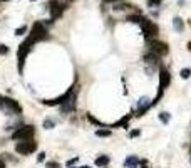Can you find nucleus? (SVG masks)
<instances>
[{
  "label": "nucleus",
  "instance_id": "obj_32",
  "mask_svg": "<svg viewBox=\"0 0 191 168\" xmlns=\"http://www.w3.org/2000/svg\"><path fill=\"white\" fill-rule=\"evenodd\" d=\"M104 2H117V0H104Z\"/></svg>",
  "mask_w": 191,
  "mask_h": 168
},
{
  "label": "nucleus",
  "instance_id": "obj_34",
  "mask_svg": "<svg viewBox=\"0 0 191 168\" xmlns=\"http://www.w3.org/2000/svg\"><path fill=\"white\" fill-rule=\"evenodd\" d=\"M69 2H72V0H69Z\"/></svg>",
  "mask_w": 191,
  "mask_h": 168
},
{
  "label": "nucleus",
  "instance_id": "obj_14",
  "mask_svg": "<svg viewBox=\"0 0 191 168\" xmlns=\"http://www.w3.org/2000/svg\"><path fill=\"white\" fill-rule=\"evenodd\" d=\"M137 165H139V160H137V156L131 155L129 158L126 160V163H124V166H126V168H137Z\"/></svg>",
  "mask_w": 191,
  "mask_h": 168
},
{
  "label": "nucleus",
  "instance_id": "obj_11",
  "mask_svg": "<svg viewBox=\"0 0 191 168\" xmlns=\"http://www.w3.org/2000/svg\"><path fill=\"white\" fill-rule=\"evenodd\" d=\"M151 108V101L148 98H143L139 99V108H137V116H143V114L148 113V109Z\"/></svg>",
  "mask_w": 191,
  "mask_h": 168
},
{
  "label": "nucleus",
  "instance_id": "obj_35",
  "mask_svg": "<svg viewBox=\"0 0 191 168\" xmlns=\"http://www.w3.org/2000/svg\"><path fill=\"white\" fill-rule=\"evenodd\" d=\"M190 151H191V148H190Z\"/></svg>",
  "mask_w": 191,
  "mask_h": 168
},
{
  "label": "nucleus",
  "instance_id": "obj_22",
  "mask_svg": "<svg viewBox=\"0 0 191 168\" xmlns=\"http://www.w3.org/2000/svg\"><path fill=\"white\" fill-rule=\"evenodd\" d=\"M5 54H9V47L5 44H0V56H5Z\"/></svg>",
  "mask_w": 191,
  "mask_h": 168
},
{
  "label": "nucleus",
  "instance_id": "obj_2",
  "mask_svg": "<svg viewBox=\"0 0 191 168\" xmlns=\"http://www.w3.org/2000/svg\"><path fill=\"white\" fill-rule=\"evenodd\" d=\"M47 29H45V24L44 22H35L34 27H32V32L29 34V40L32 42V44H35V42L39 40H44V39H47Z\"/></svg>",
  "mask_w": 191,
  "mask_h": 168
},
{
  "label": "nucleus",
  "instance_id": "obj_23",
  "mask_svg": "<svg viewBox=\"0 0 191 168\" xmlns=\"http://www.w3.org/2000/svg\"><path fill=\"white\" fill-rule=\"evenodd\" d=\"M25 32H27V27L22 25V27H19V29L15 30V35H22V34H25Z\"/></svg>",
  "mask_w": 191,
  "mask_h": 168
},
{
  "label": "nucleus",
  "instance_id": "obj_13",
  "mask_svg": "<svg viewBox=\"0 0 191 168\" xmlns=\"http://www.w3.org/2000/svg\"><path fill=\"white\" fill-rule=\"evenodd\" d=\"M132 118V113H129V114H126L124 118H121L117 123H114L112 124V128H127V121Z\"/></svg>",
  "mask_w": 191,
  "mask_h": 168
},
{
  "label": "nucleus",
  "instance_id": "obj_19",
  "mask_svg": "<svg viewBox=\"0 0 191 168\" xmlns=\"http://www.w3.org/2000/svg\"><path fill=\"white\" fill-rule=\"evenodd\" d=\"M179 74H181L183 79H188V77L191 76V69H190V67H184V69H181V72H179Z\"/></svg>",
  "mask_w": 191,
  "mask_h": 168
},
{
  "label": "nucleus",
  "instance_id": "obj_16",
  "mask_svg": "<svg viewBox=\"0 0 191 168\" xmlns=\"http://www.w3.org/2000/svg\"><path fill=\"white\" fill-rule=\"evenodd\" d=\"M107 165H109V156L102 155L96 158V166H107Z\"/></svg>",
  "mask_w": 191,
  "mask_h": 168
},
{
  "label": "nucleus",
  "instance_id": "obj_20",
  "mask_svg": "<svg viewBox=\"0 0 191 168\" xmlns=\"http://www.w3.org/2000/svg\"><path fill=\"white\" fill-rule=\"evenodd\" d=\"M159 119H161L164 124H168V123H169V114L166 113V111H163V113H159Z\"/></svg>",
  "mask_w": 191,
  "mask_h": 168
},
{
  "label": "nucleus",
  "instance_id": "obj_6",
  "mask_svg": "<svg viewBox=\"0 0 191 168\" xmlns=\"http://www.w3.org/2000/svg\"><path fill=\"white\" fill-rule=\"evenodd\" d=\"M35 150H37V143L34 140H24V141L15 145V151H17L19 155H30Z\"/></svg>",
  "mask_w": 191,
  "mask_h": 168
},
{
  "label": "nucleus",
  "instance_id": "obj_10",
  "mask_svg": "<svg viewBox=\"0 0 191 168\" xmlns=\"http://www.w3.org/2000/svg\"><path fill=\"white\" fill-rule=\"evenodd\" d=\"M49 5H51L49 8H51V17H52V20H55V19H59V17L62 15V10L65 8L62 4H59V2H55V0H54V2H51Z\"/></svg>",
  "mask_w": 191,
  "mask_h": 168
},
{
  "label": "nucleus",
  "instance_id": "obj_3",
  "mask_svg": "<svg viewBox=\"0 0 191 168\" xmlns=\"http://www.w3.org/2000/svg\"><path fill=\"white\" fill-rule=\"evenodd\" d=\"M139 25H141V29H143V34H144L146 40H151V39L156 37L158 32H159L158 25L154 24V22H151L149 19H146V17H143V20L139 22Z\"/></svg>",
  "mask_w": 191,
  "mask_h": 168
},
{
  "label": "nucleus",
  "instance_id": "obj_7",
  "mask_svg": "<svg viewBox=\"0 0 191 168\" xmlns=\"http://www.w3.org/2000/svg\"><path fill=\"white\" fill-rule=\"evenodd\" d=\"M148 47H149V52H153V54L159 56V57H161V56H166L169 52L168 44L159 42V40H148Z\"/></svg>",
  "mask_w": 191,
  "mask_h": 168
},
{
  "label": "nucleus",
  "instance_id": "obj_36",
  "mask_svg": "<svg viewBox=\"0 0 191 168\" xmlns=\"http://www.w3.org/2000/svg\"><path fill=\"white\" fill-rule=\"evenodd\" d=\"M5 2H7V0H5Z\"/></svg>",
  "mask_w": 191,
  "mask_h": 168
},
{
  "label": "nucleus",
  "instance_id": "obj_31",
  "mask_svg": "<svg viewBox=\"0 0 191 168\" xmlns=\"http://www.w3.org/2000/svg\"><path fill=\"white\" fill-rule=\"evenodd\" d=\"M0 168H7V166H5V163H4V160H0Z\"/></svg>",
  "mask_w": 191,
  "mask_h": 168
},
{
  "label": "nucleus",
  "instance_id": "obj_8",
  "mask_svg": "<svg viewBox=\"0 0 191 168\" xmlns=\"http://www.w3.org/2000/svg\"><path fill=\"white\" fill-rule=\"evenodd\" d=\"M169 82H171V76L168 72V69L166 67H159V91L163 92L169 86Z\"/></svg>",
  "mask_w": 191,
  "mask_h": 168
},
{
  "label": "nucleus",
  "instance_id": "obj_12",
  "mask_svg": "<svg viewBox=\"0 0 191 168\" xmlns=\"http://www.w3.org/2000/svg\"><path fill=\"white\" fill-rule=\"evenodd\" d=\"M144 62L146 64H153V66H159V56L149 52V54L144 56Z\"/></svg>",
  "mask_w": 191,
  "mask_h": 168
},
{
  "label": "nucleus",
  "instance_id": "obj_15",
  "mask_svg": "<svg viewBox=\"0 0 191 168\" xmlns=\"http://www.w3.org/2000/svg\"><path fill=\"white\" fill-rule=\"evenodd\" d=\"M173 27L176 32H183V29H184V24H183V20L179 19V17H174L173 19Z\"/></svg>",
  "mask_w": 191,
  "mask_h": 168
},
{
  "label": "nucleus",
  "instance_id": "obj_30",
  "mask_svg": "<svg viewBox=\"0 0 191 168\" xmlns=\"http://www.w3.org/2000/svg\"><path fill=\"white\" fill-rule=\"evenodd\" d=\"M45 160V153H39V161H44Z\"/></svg>",
  "mask_w": 191,
  "mask_h": 168
},
{
  "label": "nucleus",
  "instance_id": "obj_33",
  "mask_svg": "<svg viewBox=\"0 0 191 168\" xmlns=\"http://www.w3.org/2000/svg\"><path fill=\"white\" fill-rule=\"evenodd\" d=\"M81 168H89V166H81Z\"/></svg>",
  "mask_w": 191,
  "mask_h": 168
},
{
  "label": "nucleus",
  "instance_id": "obj_26",
  "mask_svg": "<svg viewBox=\"0 0 191 168\" xmlns=\"http://www.w3.org/2000/svg\"><path fill=\"white\" fill-rule=\"evenodd\" d=\"M60 165L57 161H47V168H59Z\"/></svg>",
  "mask_w": 191,
  "mask_h": 168
},
{
  "label": "nucleus",
  "instance_id": "obj_4",
  "mask_svg": "<svg viewBox=\"0 0 191 168\" xmlns=\"http://www.w3.org/2000/svg\"><path fill=\"white\" fill-rule=\"evenodd\" d=\"M32 46H34V44H32L29 39H25V42H24V44H20V47H19V50H17V57H19V72L24 71V64H25L27 54L30 52Z\"/></svg>",
  "mask_w": 191,
  "mask_h": 168
},
{
  "label": "nucleus",
  "instance_id": "obj_18",
  "mask_svg": "<svg viewBox=\"0 0 191 168\" xmlns=\"http://www.w3.org/2000/svg\"><path fill=\"white\" fill-rule=\"evenodd\" d=\"M127 20L134 22V24H139V22L143 20V15H129V17H127Z\"/></svg>",
  "mask_w": 191,
  "mask_h": 168
},
{
  "label": "nucleus",
  "instance_id": "obj_9",
  "mask_svg": "<svg viewBox=\"0 0 191 168\" xmlns=\"http://www.w3.org/2000/svg\"><path fill=\"white\" fill-rule=\"evenodd\" d=\"M72 111H76V92H72L71 98L64 104H60V114H69Z\"/></svg>",
  "mask_w": 191,
  "mask_h": 168
},
{
  "label": "nucleus",
  "instance_id": "obj_17",
  "mask_svg": "<svg viewBox=\"0 0 191 168\" xmlns=\"http://www.w3.org/2000/svg\"><path fill=\"white\" fill-rule=\"evenodd\" d=\"M96 134L101 136V138H107V136H111V131L109 130H97V131H96Z\"/></svg>",
  "mask_w": 191,
  "mask_h": 168
},
{
  "label": "nucleus",
  "instance_id": "obj_5",
  "mask_svg": "<svg viewBox=\"0 0 191 168\" xmlns=\"http://www.w3.org/2000/svg\"><path fill=\"white\" fill-rule=\"evenodd\" d=\"M35 133V128L34 126H20V128H17V131H13L12 133V138L13 140H20V141H24V140H32V136H34Z\"/></svg>",
  "mask_w": 191,
  "mask_h": 168
},
{
  "label": "nucleus",
  "instance_id": "obj_27",
  "mask_svg": "<svg viewBox=\"0 0 191 168\" xmlns=\"http://www.w3.org/2000/svg\"><path fill=\"white\" fill-rule=\"evenodd\" d=\"M137 168H149V163L146 161V160H143V161H139V165H137Z\"/></svg>",
  "mask_w": 191,
  "mask_h": 168
},
{
  "label": "nucleus",
  "instance_id": "obj_29",
  "mask_svg": "<svg viewBox=\"0 0 191 168\" xmlns=\"http://www.w3.org/2000/svg\"><path fill=\"white\" fill-rule=\"evenodd\" d=\"M76 163H77V158H71L67 161V166H72V165H76Z\"/></svg>",
  "mask_w": 191,
  "mask_h": 168
},
{
  "label": "nucleus",
  "instance_id": "obj_28",
  "mask_svg": "<svg viewBox=\"0 0 191 168\" xmlns=\"http://www.w3.org/2000/svg\"><path fill=\"white\" fill-rule=\"evenodd\" d=\"M139 134H141L139 130H132L131 133H129V136H131V138H136V136H139Z\"/></svg>",
  "mask_w": 191,
  "mask_h": 168
},
{
  "label": "nucleus",
  "instance_id": "obj_24",
  "mask_svg": "<svg viewBox=\"0 0 191 168\" xmlns=\"http://www.w3.org/2000/svg\"><path fill=\"white\" fill-rule=\"evenodd\" d=\"M87 119H89V121L92 123V124H97V126H101V121H97V119H96V118H94L92 114H87Z\"/></svg>",
  "mask_w": 191,
  "mask_h": 168
},
{
  "label": "nucleus",
  "instance_id": "obj_21",
  "mask_svg": "<svg viewBox=\"0 0 191 168\" xmlns=\"http://www.w3.org/2000/svg\"><path fill=\"white\" fill-rule=\"evenodd\" d=\"M159 4H161V0H148V4H146V5L153 8V7H158Z\"/></svg>",
  "mask_w": 191,
  "mask_h": 168
},
{
  "label": "nucleus",
  "instance_id": "obj_1",
  "mask_svg": "<svg viewBox=\"0 0 191 168\" xmlns=\"http://www.w3.org/2000/svg\"><path fill=\"white\" fill-rule=\"evenodd\" d=\"M0 109H2L5 114H9V116L22 113V106L19 104L15 99H12V98H2L0 96Z\"/></svg>",
  "mask_w": 191,
  "mask_h": 168
},
{
  "label": "nucleus",
  "instance_id": "obj_25",
  "mask_svg": "<svg viewBox=\"0 0 191 168\" xmlns=\"http://www.w3.org/2000/svg\"><path fill=\"white\" fill-rule=\"evenodd\" d=\"M44 128H47V130H49V128H54V121H52V119H45V121H44Z\"/></svg>",
  "mask_w": 191,
  "mask_h": 168
}]
</instances>
